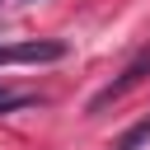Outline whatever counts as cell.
Masks as SVG:
<instances>
[{
    "label": "cell",
    "mask_w": 150,
    "mask_h": 150,
    "mask_svg": "<svg viewBox=\"0 0 150 150\" xmlns=\"http://www.w3.org/2000/svg\"><path fill=\"white\" fill-rule=\"evenodd\" d=\"M141 145H150V117H141V122H136L131 131H122L112 150H141Z\"/></svg>",
    "instance_id": "obj_3"
},
{
    "label": "cell",
    "mask_w": 150,
    "mask_h": 150,
    "mask_svg": "<svg viewBox=\"0 0 150 150\" xmlns=\"http://www.w3.org/2000/svg\"><path fill=\"white\" fill-rule=\"evenodd\" d=\"M61 56H66V42H56V38H33V42L0 47V66H47V61H61Z\"/></svg>",
    "instance_id": "obj_1"
},
{
    "label": "cell",
    "mask_w": 150,
    "mask_h": 150,
    "mask_svg": "<svg viewBox=\"0 0 150 150\" xmlns=\"http://www.w3.org/2000/svg\"><path fill=\"white\" fill-rule=\"evenodd\" d=\"M28 103H38V94H19V89H5V84H0V112L28 108Z\"/></svg>",
    "instance_id": "obj_4"
},
{
    "label": "cell",
    "mask_w": 150,
    "mask_h": 150,
    "mask_svg": "<svg viewBox=\"0 0 150 150\" xmlns=\"http://www.w3.org/2000/svg\"><path fill=\"white\" fill-rule=\"evenodd\" d=\"M145 70H150V52H145L141 61H131V66H127V70H122V75H117V80H112L108 89H98V94L89 98V112H103V108H108L112 98H122V94H127L131 84H141V80H145Z\"/></svg>",
    "instance_id": "obj_2"
}]
</instances>
